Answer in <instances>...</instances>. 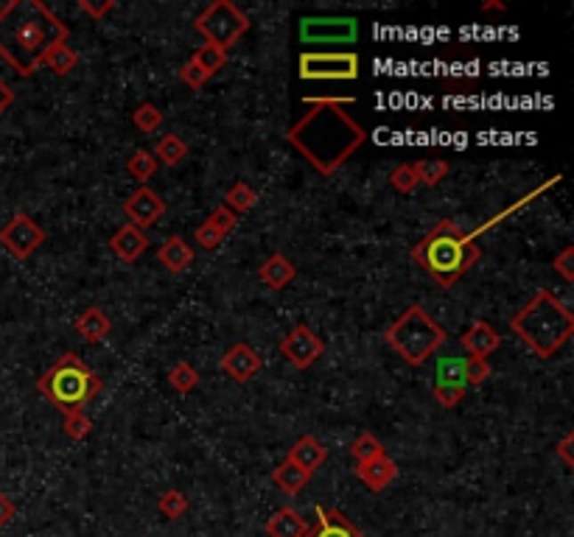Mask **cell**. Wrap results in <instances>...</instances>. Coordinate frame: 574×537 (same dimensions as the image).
<instances>
[{"label":"cell","instance_id":"52a82bcc","mask_svg":"<svg viewBox=\"0 0 574 537\" xmlns=\"http://www.w3.org/2000/svg\"><path fill=\"white\" fill-rule=\"evenodd\" d=\"M194 26L207 40V45L227 53L247 31H250V17H247V12H241L236 4H230V0H214V4L202 9Z\"/></svg>","mask_w":574,"mask_h":537},{"label":"cell","instance_id":"2e32d148","mask_svg":"<svg viewBox=\"0 0 574 537\" xmlns=\"http://www.w3.org/2000/svg\"><path fill=\"white\" fill-rule=\"evenodd\" d=\"M499 344H502L499 331H496L493 325H488L485 319H476L463 336V348L471 353V358H488L493 350H499Z\"/></svg>","mask_w":574,"mask_h":537},{"label":"cell","instance_id":"6da1fadb","mask_svg":"<svg viewBox=\"0 0 574 537\" xmlns=\"http://www.w3.org/2000/svg\"><path fill=\"white\" fill-rule=\"evenodd\" d=\"M305 104L309 112H303L289 126L286 140L319 174H336L368 140L365 126L344 112V104H356V99H305Z\"/></svg>","mask_w":574,"mask_h":537},{"label":"cell","instance_id":"d4e9b609","mask_svg":"<svg viewBox=\"0 0 574 537\" xmlns=\"http://www.w3.org/2000/svg\"><path fill=\"white\" fill-rule=\"evenodd\" d=\"M151 155H155L158 163L174 168V165H180L188 157V146L177 138V134H166V138L158 140V146H155V151H151Z\"/></svg>","mask_w":574,"mask_h":537},{"label":"cell","instance_id":"b9f144b4","mask_svg":"<svg viewBox=\"0 0 574 537\" xmlns=\"http://www.w3.org/2000/svg\"><path fill=\"white\" fill-rule=\"evenodd\" d=\"M554 268L561 272V277L566 280V283H571L574 280V246H566L563 252L554 258Z\"/></svg>","mask_w":574,"mask_h":537},{"label":"cell","instance_id":"f546056e","mask_svg":"<svg viewBox=\"0 0 574 537\" xmlns=\"http://www.w3.org/2000/svg\"><path fill=\"white\" fill-rule=\"evenodd\" d=\"M384 453H387V451H384V445H381V439L373 437V434H359L356 443L351 445V456L356 459V465L370 462V459L384 456Z\"/></svg>","mask_w":574,"mask_h":537},{"label":"cell","instance_id":"f35d334b","mask_svg":"<svg viewBox=\"0 0 574 537\" xmlns=\"http://www.w3.org/2000/svg\"><path fill=\"white\" fill-rule=\"evenodd\" d=\"M488 378H490L488 358H468V364H465V387H482Z\"/></svg>","mask_w":574,"mask_h":537},{"label":"cell","instance_id":"e0dca14e","mask_svg":"<svg viewBox=\"0 0 574 537\" xmlns=\"http://www.w3.org/2000/svg\"><path fill=\"white\" fill-rule=\"evenodd\" d=\"M314 512H317V524L309 526V534L305 537H365L339 509L317 507Z\"/></svg>","mask_w":574,"mask_h":537},{"label":"cell","instance_id":"f1b7e54d","mask_svg":"<svg viewBox=\"0 0 574 537\" xmlns=\"http://www.w3.org/2000/svg\"><path fill=\"white\" fill-rule=\"evenodd\" d=\"M158 160H155V155L151 151H146V148H138L135 155L129 157V163H126V171L135 180H141V182H149L151 177L158 174Z\"/></svg>","mask_w":574,"mask_h":537},{"label":"cell","instance_id":"ac0fdd59","mask_svg":"<svg viewBox=\"0 0 574 537\" xmlns=\"http://www.w3.org/2000/svg\"><path fill=\"white\" fill-rule=\"evenodd\" d=\"M258 277H261V283L270 285L272 292H283L286 285L297 277V266L286 255L275 252V255H270L263 260V266L258 268Z\"/></svg>","mask_w":574,"mask_h":537},{"label":"cell","instance_id":"d6986e66","mask_svg":"<svg viewBox=\"0 0 574 537\" xmlns=\"http://www.w3.org/2000/svg\"><path fill=\"white\" fill-rule=\"evenodd\" d=\"M263 532L270 537H305L309 534V524H305V517L295 507H283L266 521Z\"/></svg>","mask_w":574,"mask_h":537},{"label":"cell","instance_id":"d590c367","mask_svg":"<svg viewBox=\"0 0 574 537\" xmlns=\"http://www.w3.org/2000/svg\"><path fill=\"white\" fill-rule=\"evenodd\" d=\"M207 224L214 227L219 236H224V238H227V236L236 229V224H238V216L233 213V210H227V207L222 204V207H216L214 213L207 216Z\"/></svg>","mask_w":574,"mask_h":537},{"label":"cell","instance_id":"ffe728a7","mask_svg":"<svg viewBox=\"0 0 574 537\" xmlns=\"http://www.w3.org/2000/svg\"><path fill=\"white\" fill-rule=\"evenodd\" d=\"M158 260L168 268V272L180 275L190 263H194V246H188V241L182 236H171L158 249Z\"/></svg>","mask_w":574,"mask_h":537},{"label":"cell","instance_id":"5b68a950","mask_svg":"<svg viewBox=\"0 0 574 537\" xmlns=\"http://www.w3.org/2000/svg\"><path fill=\"white\" fill-rule=\"evenodd\" d=\"M104 381L90 364H85L76 353H62V358L36 381V392L48 397L53 409L62 414L85 412L87 403L101 392Z\"/></svg>","mask_w":574,"mask_h":537},{"label":"cell","instance_id":"cb8c5ba5","mask_svg":"<svg viewBox=\"0 0 574 537\" xmlns=\"http://www.w3.org/2000/svg\"><path fill=\"white\" fill-rule=\"evenodd\" d=\"M465 364L468 358L463 356H443L437 358V383H446V387H465Z\"/></svg>","mask_w":574,"mask_h":537},{"label":"cell","instance_id":"484cf974","mask_svg":"<svg viewBox=\"0 0 574 537\" xmlns=\"http://www.w3.org/2000/svg\"><path fill=\"white\" fill-rule=\"evenodd\" d=\"M255 202H258V194H255V190H253L250 185H247V182H236V185L224 194V207L233 210L236 216L250 213V210L255 207Z\"/></svg>","mask_w":574,"mask_h":537},{"label":"cell","instance_id":"603a6c76","mask_svg":"<svg viewBox=\"0 0 574 537\" xmlns=\"http://www.w3.org/2000/svg\"><path fill=\"white\" fill-rule=\"evenodd\" d=\"M309 482H311V473L297 468L289 459H283V462L272 470V485L286 495H297Z\"/></svg>","mask_w":574,"mask_h":537},{"label":"cell","instance_id":"4dcf8cb0","mask_svg":"<svg viewBox=\"0 0 574 537\" xmlns=\"http://www.w3.org/2000/svg\"><path fill=\"white\" fill-rule=\"evenodd\" d=\"M190 62H197L207 76H216L227 65V53L219 51V48H214V45H202L199 51H194Z\"/></svg>","mask_w":574,"mask_h":537},{"label":"cell","instance_id":"bcb514c9","mask_svg":"<svg viewBox=\"0 0 574 537\" xmlns=\"http://www.w3.org/2000/svg\"><path fill=\"white\" fill-rule=\"evenodd\" d=\"M12 101H14V90L4 79H0V115H4L12 107Z\"/></svg>","mask_w":574,"mask_h":537},{"label":"cell","instance_id":"ab89813d","mask_svg":"<svg viewBox=\"0 0 574 537\" xmlns=\"http://www.w3.org/2000/svg\"><path fill=\"white\" fill-rule=\"evenodd\" d=\"M180 79H182V84L190 87V90H202L210 76H207L197 62H185V68L180 70Z\"/></svg>","mask_w":574,"mask_h":537},{"label":"cell","instance_id":"1f68e13d","mask_svg":"<svg viewBox=\"0 0 574 537\" xmlns=\"http://www.w3.org/2000/svg\"><path fill=\"white\" fill-rule=\"evenodd\" d=\"M158 509L163 517H168V521H177V517H182L188 512V498L180 490H166L158 498Z\"/></svg>","mask_w":574,"mask_h":537},{"label":"cell","instance_id":"60d3db41","mask_svg":"<svg viewBox=\"0 0 574 537\" xmlns=\"http://www.w3.org/2000/svg\"><path fill=\"white\" fill-rule=\"evenodd\" d=\"M222 241H224V236H219L214 227H210L207 221L197 229V244L202 246V249H207V252H214V249H219L222 246Z\"/></svg>","mask_w":574,"mask_h":537},{"label":"cell","instance_id":"e575fe53","mask_svg":"<svg viewBox=\"0 0 574 537\" xmlns=\"http://www.w3.org/2000/svg\"><path fill=\"white\" fill-rule=\"evenodd\" d=\"M65 434L73 439V443H82L93 434V420L85 414V412H73V414H65Z\"/></svg>","mask_w":574,"mask_h":537},{"label":"cell","instance_id":"7402d4cb","mask_svg":"<svg viewBox=\"0 0 574 537\" xmlns=\"http://www.w3.org/2000/svg\"><path fill=\"white\" fill-rule=\"evenodd\" d=\"M325 456H328V448H325L317 437L305 434V437L297 439L295 448L289 451V462H295L297 468L314 473V470L325 462Z\"/></svg>","mask_w":574,"mask_h":537},{"label":"cell","instance_id":"9c48e42d","mask_svg":"<svg viewBox=\"0 0 574 537\" xmlns=\"http://www.w3.org/2000/svg\"><path fill=\"white\" fill-rule=\"evenodd\" d=\"M359 36L353 17H303L300 40L305 45H351Z\"/></svg>","mask_w":574,"mask_h":537},{"label":"cell","instance_id":"7bdbcfd3","mask_svg":"<svg viewBox=\"0 0 574 537\" xmlns=\"http://www.w3.org/2000/svg\"><path fill=\"white\" fill-rule=\"evenodd\" d=\"M79 9L85 14H90L93 20H101L104 14H109L115 9V4H112V0H107V4H90V0H79Z\"/></svg>","mask_w":574,"mask_h":537},{"label":"cell","instance_id":"83f0119b","mask_svg":"<svg viewBox=\"0 0 574 537\" xmlns=\"http://www.w3.org/2000/svg\"><path fill=\"white\" fill-rule=\"evenodd\" d=\"M168 383H171V389H177L180 395H188V392L197 389L199 373H197L194 367H190L188 361H177L174 367L168 370Z\"/></svg>","mask_w":574,"mask_h":537},{"label":"cell","instance_id":"7a4b0ae2","mask_svg":"<svg viewBox=\"0 0 574 537\" xmlns=\"http://www.w3.org/2000/svg\"><path fill=\"white\" fill-rule=\"evenodd\" d=\"M68 43V26L43 0H12L0 6V56L17 76L43 68L48 53Z\"/></svg>","mask_w":574,"mask_h":537},{"label":"cell","instance_id":"836d02e7","mask_svg":"<svg viewBox=\"0 0 574 537\" xmlns=\"http://www.w3.org/2000/svg\"><path fill=\"white\" fill-rule=\"evenodd\" d=\"M45 65H48L56 76H68L76 65H79V53H76L73 48H68V43H65V45L53 48V51L48 53Z\"/></svg>","mask_w":574,"mask_h":537},{"label":"cell","instance_id":"74e56055","mask_svg":"<svg viewBox=\"0 0 574 537\" xmlns=\"http://www.w3.org/2000/svg\"><path fill=\"white\" fill-rule=\"evenodd\" d=\"M390 185L398 190V194H412V190L417 188V177H415V171L409 163L404 165H398L392 174H390Z\"/></svg>","mask_w":574,"mask_h":537},{"label":"cell","instance_id":"ba28073f","mask_svg":"<svg viewBox=\"0 0 574 537\" xmlns=\"http://www.w3.org/2000/svg\"><path fill=\"white\" fill-rule=\"evenodd\" d=\"M300 79L305 82H353L359 79V56L353 51H305L300 53Z\"/></svg>","mask_w":574,"mask_h":537},{"label":"cell","instance_id":"4fadbf2b","mask_svg":"<svg viewBox=\"0 0 574 537\" xmlns=\"http://www.w3.org/2000/svg\"><path fill=\"white\" fill-rule=\"evenodd\" d=\"M261 367H263L261 356H258L247 341L233 344V348H230V350L222 356V370H224L230 378H233V381H238V383L255 378V375L261 373Z\"/></svg>","mask_w":574,"mask_h":537},{"label":"cell","instance_id":"3957f363","mask_svg":"<svg viewBox=\"0 0 574 537\" xmlns=\"http://www.w3.org/2000/svg\"><path fill=\"white\" fill-rule=\"evenodd\" d=\"M412 260L443 289L463 277L468 268L480 260V246L473 244L471 233L454 224L451 219L437 221L429 233L412 246Z\"/></svg>","mask_w":574,"mask_h":537},{"label":"cell","instance_id":"8d00e7d4","mask_svg":"<svg viewBox=\"0 0 574 537\" xmlns=\"http://www.w3.org/2000/svg\"><path fill=\"white\" fill-rule=\"evenodd\" d=\"M432 395L443 409H457L459 403L465 400V387H446V383H434Z\"/></svg>","mask_w":574,"mask_h":537},{"label":"cell","instance_id":"8fae6325","mask_svg":"<svg viewBox=\"0 0 574 537\" xmlns=\"http://www.w3.org/2000/svg\"><path fill=\"white\" fill-rule=\"evenodd\" d=\"M322 350H325L322 339L311 328H305V325L292 328L280 341V353L295 370H309L311 364L322 356Z\"/></svg>","mask_w":574,"mask_h":537},{"label":"cell","instance_id":"ee69618b","mask_svg":"<svg viewBox=\"0 0 574 537\" xmlns=\"http://www.w3.org/2000/svg\"><path fill=\"white\" fill-rule=\"evenodd\" d=\"M14 515H17L14 501H12L6 493H0V529H6L14 521Z\"/></svg>","mask_w":574,"mask_h":537},{"label":"cell","instance_id":"d6a6232c","mask_svg":"<svg viewBox=\"0 0 574 537\" xmlns=\"http://www.w3.org/2000/svg\"><path fill=\"white\" fill-rule=\"evenodd\" d=\"M132 124H135L143 134H155L163 126V112L155 104H141L135 112H132Z\"/></svg>","mask_w":574,"mask_h":537},{"label":"cell","instance_id":"5bb4252c","mask_svg":"<svg viewBox=\"0 0 574 537\" xmlns=\"http://www.w3.org/2000/svg\"><path fill=\"white\" fill-rule=\"evenodd\" d=\"M149 246V238L143 229H138L135 224H124L121 229H115L112 238H109V249L112 255L124 260V263H135Z\"/></svg>","mask_w":574,"mask_h":537},{"label":"cell","instance_id":"9a60e30c","mask_svg":"<svg viewBox=\"0 0 574 537\" xmlns=\"http://www.w3.org/2000/svg\"><path fill=\"white\" fill-rule=\"evenodd\" d=\"M356 476H359V482L365 485L368 490L373 493H381L384 487H390L395 482V476H398V465L392 462V459L384 453V456H376L370 459V462H361L356 465Z\"/></svg>","mask_w":574,"mask_h":537},{"label":"cell","instance_id":"30bf717a","mask_svg":"<svg viewBox=\"0 0 574 537\" xmlns=\"http://www.w3.org/2000/svg\"><path fill=\"white\" fill-rule=\"evenodd\" d=\"M45 229L36 224L28 213H14L4 229H0V244H4V249L17 258V260H28L36 249H40L45 244Z\"/></svg>","mask_w":574,"mask_h":537},{"label":"cell","instance_id":"7c38bea8","mask_svg":"<svg viewBox=\"0 0 574 537\" xmlns=\"http://www.w3.org/2000/svg\"><path fill=\"white\" fill-rule=\"evenodd\" d=\"M124 213L129 216V221L135 224L138 229H146L155 221H160V216L166 213V202L149 185H141L135 194L124 202Z\"/></svg>","mask_w":574,"mask_h":537},{"label":"cell","instance_id":"f6af8a7d","mask_svg":"<svg viewBox=\"0 0 574 537\" xmlns=\"http://www.w3.org/2000/svg\"><path fill=\"white\" fill-rule=\"evenodd\" d=\"M571 443H574V434H566V437L561 439V443H558V448H554V451H558V456L563 459V465H566V468H574V456H571Z\"/></svg>","mask_w":574,"mask_h":537},{"label":"cell","instance_id":"44dd1931","mask_svg":"<svg viewBox=\"0 0 574 537\" xmlns=\"http://www.w3.org/2000/svg\"><path fill=\"white\" fill-rule=\"evenodd\" d=\"M73 328H76V333H79L87 344H101L109 336V331H112V322H109V317L101 309L90 305V309H85L82 317L76 319Z\"/></svg>","mask_w":574,"mask_h":537},{"label":"cell","instance_id":"4316f807","mask_svg":"<svg viewBox=\"0 0 574 537\" xmlns=\"http://www.w3.org/2000/svg\"><path fill=\"white\" fill-rule=\"evenodd\" d=\"M412 171H415L417 182H424V185L434 188V185H440V182H443V180L449 177L451 165H449L446 160H417V163L412 165Z\"/></svg>","mask_w":574,"mask_h":537},{"label":"cell","instance_id":"277c9868","mask_svg":"<svg viewBox=\"0 0 574 537\" xmlns=\"http://www.w3.org/2000/svg\"><path fill=\"white\" fill-rule=\"evenodd\" d=\"M510 328L535 356L552 358L571 339L574 317L552 292H538L510 319Z\"/></svg>","mask_w":574,"mask_h":537},{"label":"cell","instance_id":"8992f818","mask_svg":"<svg viewBox=\"0 0 574 537\" xmlns=\"http://www.w3.org/2000/svg\"><path fill=\"white\" fill-rule=\"evenodd\" d=\"M449 339L446 328L440 322H434L426 309L420 305H409V309L400 314L384 333L387 348L395 350L400 358H404L409 367H420L426 364L434 350H440V344Z\"/></svg>","mask_w":574,"mask_h":537}]
</instances>
